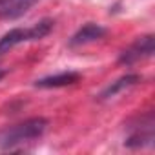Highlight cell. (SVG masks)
Returning <instances> with one entry per match:
<instances>
[{
	"label": "cell",
	"instance_id": "obj_1",
	"mask_svg": "<svg viewBox=\"0 0 155 155\" xmlns=\"http://www.w3.org/2000/svg\"><path fill=\"white\" fill-rule=\"evenodd\" d=\"M48 130V119L31 117L18 124L8 126L0 131V148L2 150H17L22 144L33 142L40 139Z\"/></svg>",
	"mask_w": 155,
	"mask_h": 155
},
{
	"label": "cell",
	"instance_id": "obj_2",
	"mask_svg": "<svg viewBox=\"0 0 155 155\" xmlns=\"http://www.w3.org/2000/svg\"><path fill=\"white\" fill-rule=\"evenodd\" d=\"M53 28V20L51 18H44L40 22H37L31 28H15L11 31H8L6 35L0 37V55L8 53L9 49H13L18 44L24 42H33V40H40L44 38Z\"/></svg>",
	"mask_w": 155,
	"mask_h": 155
},
{
	"label": "cell",
	"instance_id": "obj_3",
	"mask_svg": "<svg viewBox=\"0 0 155 155\" xmlns=\"http://www.w3.org/2000/svg\"><path fill=\"white\" fill-rule=\"evenodd\" d=\"M130 137L124 140L128 148H146L153 144V115L146 113L144 117L139 119L137 126H131Z\"/></svg>",
	"mask_w": 155,
	"mask_h": 155
},
{
	"label": "cell",
	"instance_id": "obj_4",
	"mask_svg": "<svg viewBox=\"0 0 155 155\" xmlns=\"http://www.w3.org/2000/svg\"><path fill=\"white\" fill-rule=\"evenodd\" d=\"M153 55V35H144L140 38H137L128 49H124L119 57V62L120 64H126V66H131L142 58H148Z\"/></svg>",
	"mask_w": 155,
	"mask_h": 155
},
{
	"label": "cell",
	"instance_id": "obj_5",
	"mask_svg": "<svg viewBox=\"0 0 155 155\" xmlns=\"http://www.w3.org/2000/svg\"><path fill=\"white\" fill-rule=\"evenodd\" d=\"M104 35H106V28H102L99 24H93V22H88L69 38V46L71 48L84 46V44H90V42H95V40L102 38Z\"/></svg>",
	"mask_w": 155,
	"mask_h": 155
},
{
	"label": "cell",
	"instance_id": "obj_6",
	"mask_svg": "<svg viewBox=\"0 0 155 155\" xmlns=\"http://www.w3.org/2000/svg\"><path fill=\"white\" fill-rule=\"evenodd\" d=\"M37 0H0V18L15 20L22 15H26Z\"/></svg>",
	"mask_w": 155,
	"mask_h": 155
},
{
	"label": "cell",
	"instance_id": "obj_7",
	"mask_svg": "<svg viewBox=\"0 0 155 155\" xmlns=\"http://www.w3.org/2000/svg\"><path fill=\"white\" fill-rule=\"evenodd\" d=\"M79 81H81V73L62 71L57 75H49V77H44V79H38L35 82V86L37 88H64V86H71Z\"/></svg>",
	"mask_w": 155,
	"mask_h": 155
},
{
	"label": "cell",
	"instance_id": "obj_8",
	"mask_svg": "<svg viewBox=\"0 0 155 155\" xmlns=\"http://www.w3.org/2000/svg\"><path fill=\"white\" fill-rule=\"evenodd\" d=\"M140 81V77L139 75H135V73H130V75H124V77H120V79H117L115 82H111L99 97H101V101H106V99H111V97H115L117 93H120V91H124V90H128V88H131V86H135L137 82Z\"/></svg>",
	"mask_w": 155,
	"mask_h": 155
},
{
	"label": "cell",
	"instance_id": "obj_9",
	"mask_svg": "<svg viewBox=\"0 0 155 155\" xmlns=\"http://www.w3.org/2000/svg\"><path fill=\"white\" fill-rule=\"evenodd\" d=\"M4 75H6V71H4V69H0V79H4Z\"/></svg>",
	"mask_w": 155,
	"mask_h": 155
}]
</instances>
